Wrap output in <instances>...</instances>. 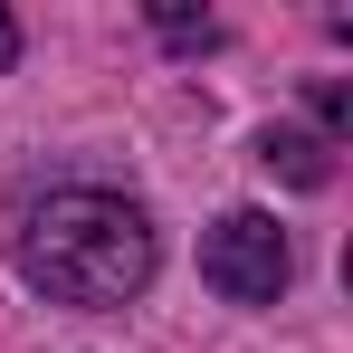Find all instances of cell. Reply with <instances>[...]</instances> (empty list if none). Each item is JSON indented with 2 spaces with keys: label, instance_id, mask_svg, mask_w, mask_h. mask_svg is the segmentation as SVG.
<instances>
[{
  "label": "cell",
  "instance_id": "1",
  "mask_svg": "<svg viewBox=\"0 0 353 353\" xmlns=\"http://www.w3.org/2000/svg\"><path fill=\"white\" fill-rule=\"evenodd\" d=\"M10 258H19V277L48 305H134L153 287V268H163V239L143 220V201L96 191V181H67V191L19 210Z\"/></svg>",
  "mask_w": 353,
  "mask_h": 353
},
{
  "label": "cell",
  "instance_id": "2",
  "mask_svg": "<svg viewBox=\"0 0 353 353\" xmlns=\"http://www.w3.org/2000/svg\"><path fill=\"white\" fill-rule=\"evenodd\" d=\"M201 277L230 296V305H277L287 277H296V248H287V230L268 210H220L201 230Z\"/></svg>",
  "mask_w": 353,
  "mask_h": 353
},
{
  "label": "cell",
  "instance_id": "3",
  "mask_svg": "<svg viewBox=\"0 0 353 353\" xmlns=\"http://www.w3.org/2000/svg\"><path fill=\"white\" fill-rule=\"evenodd\" d=\"M258 163L287 172L296 191H325V181H334V153H325L315 134H296V124H268V134H258Z\"/></svg>",
  "mask_w": 353,
  "mask_h": 353
},
{
  "label": "cell",
  "instance_id": "4",
  "mask_svg": "<svg viewBox=\"0 0 353 353\" xmlns=\"http://www.w3.org/2000/svg\"><path fill=\"white\" fill-rule=\"evenodd\" d=\"M153 29L181 39V48H210V39H220V29H210V19H191V10H153Z\"/></svg>",
  "mask_w": 353,
  "mask_h": 353
},
{
  "label": "cell",
  "instance_id": "5",
  "mask_svg": "<svg viewBox=\"0 0 353 353\" xmlns=\"http://www.w3.org/2000/svg\"><path fill=\"white\" fill-rule=\"evenodd\" d=\"M10 67H19V19L0 10V77H10Z\"/></svg>",
  "mask_w": 353,
  "mask_h": 353
}]
</instances>
